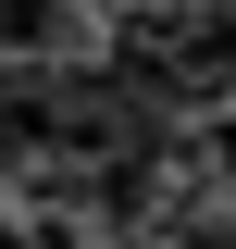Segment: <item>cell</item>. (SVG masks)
<instances>
[{
	"mask_svg": "<svg viewBox=\"0 0 236 249\" xmlns=\"http://www.w3.org/2000/svg\"><path fill=\"white\" fill-rule=\"evenodd\" d=\"M50 37H62V0H0V62H13V75H25Z\"/></svg>",
	"mask_w": 236,
	"mask_h": 249,
	"instance_id": "cell-1",
	"label": "cell"
},
{
	"mask_svg": "<svg viewBox=\"0 0 236 249\" xmlns=\"http://www.w3.org/2000/svg\"><path fill=\"white\" fill-rule=\"evenodd\" d=\"M0 249H25V224H0Z\"/></svg>",
	"mask_w": 236,
	"mask_h": 249,
	"instance_id": "cell-2",
	"label": "cell"
},
{
	"mask_svg": "<svg viewBox=\"0 0 236 249\" xmlns=\"http://www.w3.org/2000/svg\"><path fill=\"white\" fill-rule=\"evenodd\" d=\"M224 249H236V212H224Z\"/></svg>",
	"mask_w": 236,
	"mask_h": 249,
	"instance_id": "cell-3",
	"label": "cell"
}]
</instances>
